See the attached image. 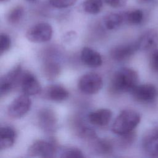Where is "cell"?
Listing matches in <instances>:
<instances>
[{
  "mask_svg": "<svg viewBox=\"0 0 158 158\" xmlns=\"http://www.w3.org/2000/svg\"><path fill=\"white\" fill-rule=\"evenodd\" d=\"M138 75L130 68H122L114 73L111 80V89L116 93L131 92L137 85Z\"/></svg>",
  "mask_w": 158,
  "mask_h": 158,
  "instance_id": "cell-1",
  "label": "cell"
},
{
  "mask_svg": "<svg viewBox=\"0 0 158 158\" xmlns=\"http://www.w3.org/2000/svg\"><path fill=\"white\" fill-rule=\"evenodd\" d=\"M140 119L139 114L135 110H124L116 117L112 127V131L118 135L131 132L139 124Z\"/></svg>",
  "mask_w": 158,
  "mask_h": 158,
  "instance_id": "cell-2",
  "label": "cell"
},
{
  "mask_svg": "<svg viewBox=\"0 0 158 158\" xmlns=\"http://www.w3.org/2000/svg\"><path fill=\"white\" fill-rule=\"evenodd\" d=\"M52 35V28L50 24L46 22L36 23L26 32V38L33 43H44L51 40Z\"/></svg>",
  "mask_w": 158,
  "mask_h": 158,
  "instance_id": "cell-3",
  "label": "cell"
},
{
  "mask_svg": "<svg viewBox=\"0 0 158 158\" xmlns=\"http://www.w3.org/2000/svg\"><path fill=\"white\" fill-rule=\"evenodd\" d=\"M103 81L100 75L95 73H88L83 75L79 80V89L86 94L97 93L102 87Z\"/></svg>",
  "mask_w": 158,
  "mask_h": 158,
  "instance_id": "cell-4",
  "label": "cell"
},
{
  "mask_svg": "<svg viewBox=\"0 0 158 158\" xmlns=\"http://www.w3.org/2000/svg\"><path fill=\"white\" fill-rule=\"evenodd\" d=\"M56 151L54 142L45 140L35 141L28 149L27 154L30 157H52Z\"/></svg>",
  "mask_w": 158,
  "mask_h": 158,
  "instance_id": "cell-5",
  "label": "cell"
},
{
  "mask_svg": "<svg viewBox=\"0 0 158 158\" xmlns=\"http://www.w3.org/2000/svg\"><path fill=\"white\" fill-rule=\"evenodd\" d=\"M22 67L17 65L3 75L0 81V93L1 96L7 94L18 83L22 74Z\"/></svg>",
  "mask_w": 158,
  "mask_h": 158,
  "instance_id": "cell-6",
  "label": "cell"
},
{
  "mask_svg": "<svg viewBox=\"0 0 158 158\" xmlns=\"http://www.w3.org/2000/svg\"><path fill=\"white\" fill-rule=\"evenodd\" d=\"M31 105V101L29 96L25 94L20 95L10 104L7 109L8 114L14 118H20L28 112Z\"/></svg>",
  "mask_w": 158,
  "mask_h": 158,
  "instance_id": "cell-7",
  "label": "cell"
},
{
  "mask_svg": "<svg viewBox=\"0 0 158 158\" xmlns=\"http://www.w3.org/2000/svg\"><path fill=\"white\" fill-rule=\"evenodd\" d=\"M133 98L141 102H150L154 101L157 95L156 88L152 84L136 85L131 91Z\"/></svg>",
  "mask_w": 158,
  "mask_h": 158,
  "instance_id": "cell-8",
  "label": "cell"
},
{
  "mask_svg": "<svg viewBox=\"0 0 158 158\" xmlns=\"http://www.w3.org/2000/svg\"><path fill=\"white\" fill-rule=\"evenodd\" d=\"M20 86L23 94L33 96L40 93L41 88L35 76L29 72L22 73L20 80Z\"/></svg>",
  "mask_w": 158,
  "mask_h": 158,
  "instance_id": "cell-9",
  "label": "cell"
},
{
  "mask_svg": "<svg viewBox=\"0 0 158 158\" xmlns=\"http://www.w3.org/2000/svg\"><path fill=\"white\" fill-rule=\"evenodd\" d=\"M143 148L152 157H158V127L150 130L143 138Z\"/></svg>",
  "mask_w": 158,
  "mask_h": 158,
  "instance_id": "cell-10",
  "label": "cell"
},
{
  "mask_svg": "<svg viewBox=\"0 0 158 158\" xmlns=\"http://www.w3.org/2000/svg\"><path fill=\"white\" fill-rule=\"evenodd\" d=\"M138 49L136 42L121 44L114 47L110 51L111 57L118 62L125 60Z\"/></svg>",
  "mask_w": 158,
  "mask_h": 158,
  "instance_id": "cell-11",
  "label": "cell"
},
{
  "mask_svg": "<svg viewBox=\"0 0 158 158\" xmlns=\"http://www.w3.org/2000/svg\"><path fill=\"white\" fill-rule=\"evenodd\" d=\"M38 118L40 127L45 131H51L56 128L57 117L52 110L47 108L40 110Z\"/></svg>",
  "mask_w": 158,
  "mask_h": 158,
  "instance_id": "cell-12",
  "label": "cell"
},
{
  "mask_svg": "<svg viewBox=\"0 0 158 158\" xmlns=\"http://www.w3.org/2000/svg\"><path fill=\"white\" fill-rule=\"evenodd\" d=\"M136 44L140 50L154 49L158 44V31L154 29L146 31L140 36Z\"/></svg>",
  "mask_w": 158,
  "mask_h": 158,
  "instance_id": "cell-13",
  "label": "cell"
},
{
  "mask_svg": "<svg viewBox=\"0 0 158 158\" xmlns=\"http://www.w3.org/2000/svg\"><path fill=\"white\" fill-rule=\"evenodd\" d=\"M81 60L85 65L92 68L99 67L102 64L100 54L88 47H85L82 49Z\"/></svg>",
  "mask_w": 158,
  "mask_h": 158,
  "instance_id": "cell-14",
  "label": "cell"
},
{
  "mask_svg": "<svg viewBox=\"0 0 158 158\" xmlns=\"http://www.w3.org/2000/svg\"><path fill=\"white\" fill-rule=\"evenodd\" d=\"M89 122L96 126L103 127L109 123L112 118V112L107 109H101L93 111L88 116Z\"/></svg>",
  "mask_w": 158,
  "mask_h": 158,
  "instance_id": "cell-15",
  "label": "cell"
},
{
  "mask_svg": "<svg viewBox=\"0 0 158 158\" xmlns=\"http://www.w3.org/2000/svg\"><path fill=\"white\" fill-rule=\"evenodd\" d=\"M45 96L49 99L53 101H63L66 100L69 96L68 91L62 86L54 85L46 88Z\"/></svg>",
  "mask_w": 158,
  "mask_h": 158,
  "instance_id": "cell-16",
  "label": "cell"
},
{
  "mask_svg": "<svg viewBox=\"0 0 158 158\" xmlns=\"http://www.w3.org/2000/svg\"><path fill=\"white\" fill-rule=\"evenodd\" d=\"M16 138L15 130L10 127L4 126L0 129V149L9 148L14 144Z\"/></svg>",
  "mask_w": 158,
  "mask_h": 158,
  "instance_id": "cell-17",
  "label": "cell"
},
{
  "mask_svg": "<svg viewBox=\"0 0 158 158\" xmlns=\"http://www.w3.org/2000/svg\"><path fill=\"white\" fill-rule=\"evenodd\" d=\"M123 21V15L117 13L108 14L103 19V23L105 27L109 30L117 29L121 25Z\"/></svg>",
  "mask_w": 158,
  "mask_h": 158,
  "instance_id": "cell-18",
  "label": "cell"
},
{
  "mask_svg": "<svg viewBox=\"0 0 158 158\" xmlns=\"http://www.w3.org/2000/svg\"><path fill=\"white\" fill-rule=\"evenodd\" d=\"M93 149L98 154H110L113 151V144L108 139L97 138L94 140Z\"/></svg>",
  "mask_w": 158,
  "mask_h": 158,
  "instance_id": "cell-19",
  "label": "cell"
},
{
  "mask_svg": "<svg viewBox=\"0 0 158 158\" xmlns=\"http://www.w3.org/2000/svg\"><path fill=\"white\" fill-rule=\"evenodd\" d=\"M60 67L58 63L54 61H48L43 67L44 76L48 80H54L60 73Z\"/></svg>",
  "mask_w": 158,
  "mask_h": 158,
  "instance_id": "cell-20",
  "label": "cell"
},
{
  "mask_svg": "<svg viewBox=\"0 0 158 158\" xmlns=\"http://www.w3.org/2000/svg\"><path fill=\"white\" fill-rule=\"evenodd\" d=\"M103 4L102 0H85L81 4L83 10L89 14H97L100 12Z\"/></svg>",
  "mask_w": 158,
  "mask_h": 158,
  "instance_id": "cell-21",
  "label": "cell"
},
{
  "mask_svg": "<svg viewBox=\"0 0 158 158\" xmlns=\"http://www.w3.org/2000/svg\"><path fill=\"white\" fill-rule=\"evenodd\" d=\"M124 21L131 25H138L142 22L144 17L143 12L139 9L129 11L124 14Z\"/></svg>",
  "mask_w": 158,
  "mask_h": 158,
  "instance_id": "cell-22",
  "label": "cell"
},
{
  "mask_svg": "<svg viewBox=\"0 0 158 158\" xmlns=\"http://www.w3.org/2000/svg\"><path fill=\"white\" fill-rule=\"evenodd\" d=\"M24 14V9L22 6H16L10 10L7 19L10 24H16L22 19Z\"/></svg>",
  "mask_w": 158,
  "mask_h": 158,
  "instance_id": "cell-23",
  "label": "cell"
},
{
  "mask_svg": "<svg viewBox=\"0 0 158 158\" xmlns=\"http://www.w3.org/2000/svg\"><path fill=\"white\" fill-rule=\"evenodd\" d=\"M78 134L81 138H83L88 141H93L98 138L95 131L93 129L85 126L80 127V129L78 130Z\"/></svg>",
  "mask_w": 158,
  "mask_h": 158,
  "instance_id": "cell-24",
  "label": "cell"
},
{
  "mask_svg": "<svg viewBox=\"0 0 158 158\" xmlns=\"http://www.w3.org/2000/svg\"><path fill=\"white\" fill-rule=\"evenodd\" d=\"M119 136H120L119 144L122 148H128L134 142L136 138L135 133L133 131Z\"/></svg>",
  "mask_w": 158,
  "mask_h": 158,
  "instance_id": "cell-25",
  "label": "cell"
},
{
  "mask_svg": "<svg viewBox=\"0 0 158 158\" xmlns=\"http://www.w3.org/2000/svg\"><path fill=\"white\" fill-rule=\"evenodd\" d=\"M60 157L63 158H81L84 157L85 156L80 149L75 148H70L64 149Z\"/></svg>",
  "mask_w": 158,
  "mask_h": 158,
  "instance_id": "cell-26",
  "label": "cell"
},
{
  "mask_svg": "<svg viewBox=\"0 0 158 158\" xmlns=\"http://www.w3.org/2000/svg\"><path fill=\"white\" fill-rule=\"evenodd\" d=\"M10 38L6 33H1L0 36V54H2L10 47Z\"/></svg>",
  "mask_w": 158,
  "mask_h": 158,
  "instance_id": "cell-27",
  "label": "cell"
},
{
  "mask_svg": "<svg viewBox=\"0 0 158 158\" xmlns=\"http://www.w3.org/2000/svg\"><path fill=\"white\" fill-rule=\"evenodd\" d=\"M51 6L59 9L67 8L73 5L77 0H49Z\"/></svg>",
  "mask_w": 158,
  "mask_h": 158,
  "instance_id": "cell-28",
  "label": "cell"
},
{
  "mask_svg": "<svg viewBox=\"0 0 158 158\" xmlns=\"http://www.w3.org/2000/svg\"><path fill=\"white\" fill-rule=\"evenodd\" d=\"M149 64L151 69L153 71L158 72V49L154 51L151 54Z\"/></svg>",
  "mask_w": 158,
  "mask_h": 158,
  "instance_id": "cell-29",
  "label": "cell"
},
{
  "mask_svg": "<svg viewBox=\"0 0 158 158\" xmlns=\"http://www.w3.org/2000/svg\"><path fill=\"white\" fill-rule=\"evenodd\" d=\"M106 4L113 8H120L125 6L127 0H104Z\"/></svg>",
  "mask_w": 158,
  "mask_h": 158,
  "instance_id": "cell-30",
  "label": "cell"
},
{
  "mask_svg": "<svg viewBox=\"0 0 158 158\" xmlns=\"http://www.w3.org/2000/svg\"><path fill=\"white\" fill-rule=\"evenodd\" d=\"M139 3H148L151 2L152 0H136Z\"/></svg>",
  "mask_w": 158,
  "mask_h": 158,
  "instance_id": "cell-31",
  "label": "cell"
},
{
  "mask_svg": "<svg viewBox=\"0 0 158 158\" xmlns=\"http://www.w3.org/2000/svg\"><path fill=\"white\" fill-rule=\"evenodd\" d=\"M27 1H31V2H34V1H36V0H27Z\"/></svg>",
  "mask_w": 158,
  "mask_h": 158,
  "instance_id": "cell-32",
  "label": "cell"
},
{
  "mask_svg": "<svg viewBox=\"0 0 158 158\" xmlns=\"http://www.w3.org/2000/svg\"><path fill=\"white\" fill-rule=\"evenodd\" d=\"M8 0H1V2H6Z\"/></svg>",
  "mask_w": 158,
  "mask_h": 158,
  "instance_id": "cell-33",
  "label": "cell"
}]
</instances>
